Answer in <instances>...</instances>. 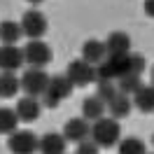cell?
<instances>
[{"label":"cell","mask_w":154,"mask_h":154,"mask_svg":"<svg viewBox=\"0 0 154 154\" xmlns=\"http://www.w3.org/2000/svg\"><path fill=\"white\" fill-rule=\"evenodd\" d=\"M145 68H147V61H145L143 54H115V56H107L98 70V79H122L126 75H143Z\"/></svg>","instance_id":"cell-1"},{"label":"cell","mask_w":154,"mask_h":154,"mask_svg":"<svg viewBox=\"0 0 154 154\" xmlns=\"http://www.w3.org/2000/svg\"><path fill=\"white\" fill-rule=\"evenodd\" d=\"M72 89H75V84L68 79V75H51L47 91L42 94V103H45V107H49V110L58 107L70 94H72Z\"/></svg>","instance_id":"cell-2"},{"label":"cell","mask_w":154,"mask_h":154,"mask_svg":"<svg viewBox=\"0 0 154 154\" xmlns=\"http://www.w3.org/2000/svg\"><path fill=\"white\" fill-rule=\"evenodd\" d=\"M119 135H122L119 122L112 119V117H103V119L94 122V126H91V140L98 147H112V145H117Z\"/></svg>","instance_id":"cell-3"},{"label":"cell","mask_w":154,"mask_h":154,"mask_svg":"<svg viewBox=\"0 0 154 154\" xmlns=\"http://www.w3.org/2000/svg\"><path fill=\"white\" fill-rule=\"evenodd\" d=\"M49 79H51V77L45 72V68H28V70L21 75V91H23L26 96L38 98L47 91Z\"/></svg>","instance_id":"cell-4"},{"label":"cell","mask_w":154,"mask_h":154,"mask_svg":"<svg viewBox=\"0 0 154 154\" xmlns=\"http://www.w3.org/2000/svg\"><path fill=\"white\" fill-rule=\"evenodd\" d=\"M7 145L12 154H35L40 149V138L28 128H17L14 133H10Z\"/></svg>","instance_id":"cell-5"},{"label":"cell","mask_w":154,"mask_h":154,"mask_svg":"<svg viewBox=\"0 0 154 154\" xmlns=\"http://www.w3.org/2000/svg\"><path fill=\"white\" fill-rule=\"evenodd\" d=\"M66 75L75 87H89L91 82L98 79V70H96V66L87 63L84 58H77V61H72V63L68 66Z\"/></svg>","instance_id":"cell-6"},{"label":"cell","mask_w":154,"mask_h":154,"mask_svg":"<svg viewBox=\"0 0 154 154\" xmlns=\"http://www.w3.org/2000/svg\"><path fill=\"white\" fill-rule=\"evenodd\" d=\"M23 56H26V63L30 68H45L54 58V51L42 40H28L26 47H23Z\"/></svg>","instance_id":"cell-7"},{"label":"cell","mask_w":154,"mask_h":154,"mask_svg":"<svg viewBox=\"0 0 154 154\" xmlns=\"http://www.w3.org/2000/svg\"><path fill=\"white\" fill-rule=\"evenodd\" d=\"M21 30H23L26 38L40 40L45 33H47V17H45L40 10L23 12V17H21Z\"/></svg>","instance_id":"cell-8"},{"label":"cell","mask_w":154,"mask_h":154,"mask_svg":"<svg viewBox=\"0 0 154 154\" xmlns=\"http://www.w3.org/2000/svg\"><path fill=\"white\" fill-rule=\"evenodd\" d=\"M23 63V49H19L17 45H0V72H17Z\"/></svg>","instance_id":"cell-9"},{"label":"cell","mask_w":154,"mask_h":154,"mask_svg":"<svg viewBox=\"0 0 154 154\" xmlns=\"http://www.w3.org/2000/svg\"><path fill=\"white\" fill-rule=\"evenodd\" d=\"M63 135H66L68 143H82L91 138V124H89L84 117H75V119H68L63 126Z\"/></svg>","instance_id":"cell-10"},{"label":"cell","mask_w":154,"mask_h":154,"mask_svg":"<svg viewBox=\"0 0 154 154\" xmlns=\"http://www.w3.org/2000/svg\"><path fill=\"white\" fill-rule=\"evenodd\" d=\"M14 110H17V115H19V119L23 124H33L40 117V112H42V103L33 96H23V98H19Z\"/></svg>","instance_id":"cell-11"},{"label":"cell","mask_w":154,"mask_h":154,"mask_svg":"<svg viewBox=\"0 0 154 154\" xmlns=\"http://www.w3.org/2000/svg\"><path fill=\"white\" fill-rule=\"evenodd\" d=\"M105 49L107 56H115V54H131V35L124 30H115L110 33L105 40Z\"/></svg>","instance_id":"cell-12"},{"label":"cell","mask_w":154,"mask_h":154,"mask_svg":"<svg viewBox=\"0 0 154 154\" xmlns=\"http://www.w3.org/2000/svg\"><path fill=\"white\" fill-rule=\"evenodd\" d=\"M82 58H84L87 63H91V66H100L107 58L105 42H100V40H87V42L82 45Z\"/></svg>","instance_id":"cell-13"},{"label":"cell","mask_w":154,"mask_h":154,"mask_svg":"<svg viewBox=\"0 0 154 154\" xmlns=\"http://www.w3.org/2000/svg\"><path fill=\"white\" fill-rule=\"evenodd\" d=\"M105 112H107V103L103 98H98V96L84 98V103H82V117L87 122H98V119L105 117Z\"/></svg>","instance_id":"cell-14"},{"label":"cell","mask_w":154,"mask_h":154,"mask_svg":"<svg viewBox=\"0 0 154 154\" xmlns=\"http://www.w3.org/2000/svg\"><path fill=\"white\" fill-rule=\"evenodd\" d=\"M66 135H61V133H45L42 138H40V154H66Z\"/></svg>","instance_id":"cell-15"},{"label":"cell","mask_w":154,"mask_h":154,"mask_svg":"<svg viewBox=\"0 0 154 154\" xmlns=\"http://www.w3.org/2000/svg\"><path fill=\"white\" fill-rule=\"evenodd\" d=\"M131 107H133V100L126 96V94H117L110 103H107V112H110V117L112 119H124V117L131 115Z\"/></svg>","instance_id":"cell-16"},{"label":"cell","mask_w":154,"mask_h":154,"mask_svg":"<svg viewBox=\"0 0 154 154\" xmlns=\"http://www.w3.org/2000/svg\"><path fill=\"white\" fill-rule=\"evenodd\" d=\"M133 105L140 112H154V87L152 84H143L133 94Z\"/></svg>","instance_id":"cell-17"},{"label":"cell","mask_w":154,"mask_h":154,"mask_svg":"<svg viewBox=\"0 0 154 154\" xmlns=\"http://www.w3.org/2000/svg\"><path fill=\"white\" fill-rule=\"evenodd\" d=\"M21 89V77L14 72H0V98H12L17 96Z\"/></svg>","instance_id":"cell-18"},{"label":"cell","mask_w":154,"mask_h":154,"mask_svg":"<svg viewBox=\"0 0 154 154\" xmlns=\"http://www.w3.org/2000/svg\"><path fill=\"white\" fill-rule=\"evenodd\" d=\"M21 35H23L21 23H17V21H2L0 23V42L2 45H17Z\"/></svg>","instance_id":"cell-19"},{"label":"cell","mask_w":154,"mask_h":154,"mask_svg":"<svg viewBox=\"0 0 154 154\" xmlns=\"http://www.w3.org/2000/svg\"><path fill=\"white\" fill-rule=\"evenodd\" d=\"M19 115L17 110L12 107H0V135H7V133H14L17 126H19Z\"/></svg>","instance_id":"cell-20"},{"label":"cell","mask_w":154,"mask_h":154,"mask_svg":"<svg viewBox=\"0 0 154 154\" xmlns=\"http://www.w3.org/2000/svg\"><path fill=\"white\" fill-rule=\"evenodd\" d=\"M119 154H147V147L140 138H124L119 140Z\"/></svg>","instance_id":"cell-21"},{"label":"cell","mask_w":154,"mask_h":154,"mask_svg":"<svg viewBox=\"0 0 154 154\" xmlns=\"http://www.w3.org/2000/svg\"><path fill=\"white\" fill-rule=\"evenodd\" d=\"M117 94H119V89H117L115 79H98V84H96V96L98 98H103L105 103H110Z\"/></svg>","instance_id":"cell-22"},{"label":"cell","mask_w":154,"mask_h":154,"mask_svg":"<svg viewBox=\"0 0 154 154\" xmlns=\"http://www.w3.org/2000/svg\"><path fill=\"white\" fill-rule=\"evenodd\" d=\"M119 82V94H126V96H133L138 89L143 87V82H140V75H126L122 79H117Z\"/></svg>","instance_id":"cell-23"},{"label":"cell","mask_w":154,"mask_h":154,"mask_svg":"<svg viewBox=\"0 0 154 154\" xmlns=\"http://www.w3.org/2000/svg\"><path fill=\"white\" fill-rule=\"evenodd\" d=\"M98 147L94 140H82V143H77V149H75V154H98Z\"/></svg>","instance_id":"cell-24"},{"label":"cell","mask_w":154,"mask_h":154,"mask_svg":"<svg viewBox=\"0 0 154 154\" xmlns=\"http://www.w3.org/2000/svg\"><path fill=\"white\" fill-rule=\"evenodd\" d=\"M143 7H145V14L154 19V0H145V2H143Z\"/></svg>","instance_id":"cell-25"},{"label":"cell","mask_w":154,"mask_h":154,"mask_svg":"<svg viewBox=\"0 0 154 154\" xmlns=\"http://www.w3.org/2000/svg\"><path fill=\"white\" fill-rule=\"evenodd\" d=\"M149 75H152V77H149V79H152L149 84H152V87H154V66H152V70H149Z\"/></svg>","instance_id":"cell-26"},{"label":"cell","mask_w":154,"mask_h":154,"mask_svg":"<svg viewBox=\"0 0 154 154\" xmlns=\"http://www.w3.org/2000/svg\"><path fill=\"white\" fill-rule=\"evenodd\" d=\"M28 2H33V5H40V2H45V0H28Z\"/></svg>","instance_id":"cell-27"},{"label":"cell","mask_w":154,"mask_h":154,"mask_svg":"<svg viewBox=\"0 0 154 154\" xmlns=\"http://www.w3.org/2000/svg\"><path fill=\"white\" fill-rule=\"evenodd\" d=\"M152 145H154V133H152Z\"/></svg>","instance_id":"cell-28"},{"label":"cell","mask_w":154,"mask_h":154,"mask_svg":"<svg viewBox=\"0 0 154 154\" xmlns=\"http://www.w3.org/2000/svg\"><path fill=\"white\" fill-rule=\"evenodd\" d=\"M149 154H154V152H149Z\"/></svg>","instance_id":"cell-29"}]
</instances>
